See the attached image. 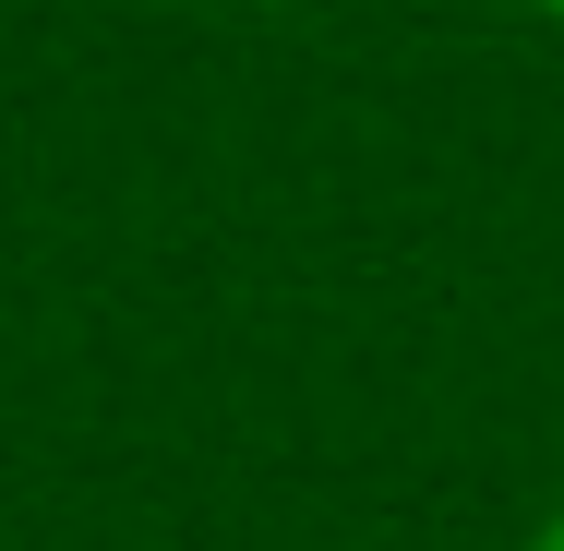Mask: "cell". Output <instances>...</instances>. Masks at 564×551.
I'll use <instances>...</instances> for the list:
<instances>
[{
    "label": "cell",
    "mask_w": 564,
    "mask_h": 551,
    "mask_svg": "<svg viewBox=\"0 0 564 551\" xmlns=\"http://www.w3.org/2000/svg\"><path fill=\"white\" fill-rule=\"evenodd\" d=\"M553 12H564V0H553Z\"/></svg>",
    "instance_id": "obj_2"
},
{
    "label": "cell",
    "mask_w": 564,
    "mask_h": 551,
    "mask_svg": "<svg viewBox=\"0 0 564 551\" xmlns=\"http://www.w3.org/2000/svg\"><path fill=\"white\" fill-rule=\"evenodd\" d=\"M529 551H564V516H553V528H541V540H529Z\"/></svg>",
    "instance_id": "obj_1"
}]
</instances>
